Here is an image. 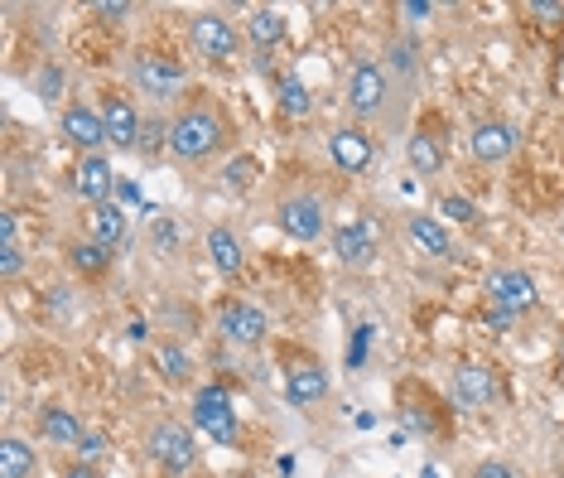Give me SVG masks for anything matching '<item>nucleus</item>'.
Segmentation results:
<instances>
[{
  "label": "nucleus",
  "mask_w": 564,
  "mask_h": 478,
  "mask_svg": "<svg viewBox=\"0 0 564 478\" xmlns=\"http://www.w3.org/2000/svg\"><path fill=\"white\" fill-rule=\"evenodd\" d=\"M222 136H227V131H222L217 112L188 107V112H179L169 121V155H174V160H208V155L222 150Z\"/></svg>",
  "instance_id": "obj_1"
},
{
  "label": "nucleus",
  "mask_w": 564,
  "mask_h": 478,
  "mask_svg": "<svg viewBox=\"0 0 564 478\" xmlns=\"http://www.w3.org/2000/svg\"><path fill=\"white\" fill-rule=\"evenodd\" d=\"M131 83L140 92H150L155 102H174L184 92L188 73L174 63V58H160V54H135L131 58Z\"/></svg>",
  "instance_id": "obj_2"
},
{
  "label": "nucleus",
  "mask_w": 564,
  "mask_h": 478,
  "mask_svg": "<svg viewBox=\"0 0 564 478\" xmlns=\"http://www.w3.org/2000/svg\"><path fill=\"white\" fill-rule=\"evenodd\" d=\"M376 252H381V223L372 213H357L352 223H343L333 232V256L343 266H367Z\"/></svg>",
  "instance_id": "obj_3"
},
{
  "label": "nucleus",
  "mask_w": 564,
  "mask_h": 478,
  "mask_svg": "<svg viewBox=\"0 0 564 478\" xmlns=\"http://www.w3.org/2000/svg\"><path fill=\"white\" fill-rule=\"evenodd\" d=\"M193 425L208 430L217 445H232L237 440V411H232V396L222 387H203L193 396Z\"/></svg>",
  "instance_id": "obj_4"
},
{
  "label": "nucleus",
  "mask_w": 564,
  "mask_h": 478,
  "mask_svg": "<svg viewBox=\"0 0 564 478\" xmlns=\"http://www.w3.org/2000/svg\"><path fill=\"white\" fill-rule=\"evenodd\" d=\"M386 68L376 63V58H357L348 73V107L357 116H372L381 112V102H386Z\"/></svg>",
  "instance_id": "obj_5"
},
{
  "label": "nucleus",
  "mask_w": 564,
  "mask_h": 478,
  "mask_svg": "<svg viewBox=\"0 0 564 478\" xmlns=\"http://www.w3.org/2000/svg\"><path fill=\"white\" fill-rule=\"evenodd\" d=\"M150 454L160 459L169 474H188L193 469V459H198V445H193V435H188L184 425H155L150 430Z\"/></svg>",
  "instance_id": "obj_6"
},
{
  "label": "nucleus",
  "mask_w": 564,
  "mask_h": 478,
  "mask_svg": "<svg viewBox=\"0 0 564 478\" xmlns=\"http://www.w3.org/2000/svg\"><path fill=\"white\" fill-rule=\"evenodd\" d=\"M487 295H492V305L497 310H507V314H521V310H531L536 305V281H531V271H492L487 276Z\"/></svg>",
  "instance_id": "obj_7"
},
{
  "label": "nucleus",
  "mask_w": 564,
  "mask_h": 478,
  "mask_svg": "<svg viewBox=\"0 0 564 478\" xmlns=\"http://www.w3.org/2000/svg\"><path fill=\"white\" fill-rule=\"evenodd\" d=\"M188 34H193V49L208 58V63H227V58L237 54V25L222 20V15H198Z\"/></svg>",
  "instance_id": "obj_8"
},
{
  "label": "nucleus",
  "mask_w": 564,
  "mask_h": 478,
  "mask_svg": "<svg viewBox=\"0 0 564 478\" xmlns=\"http://www.w3.org/2000/svg\"><path fill=\"white\" fill-rule=\"evenodd\" d=\"M280 232L285 237H295V242H314L323 232V203L314 194H295V198H285L280 203Z\"/></svg>",
  "instance_id": "obj_9"
},
{
  "label": "nucleus",
  "mask_w": 564,
  "mask_h": 478,
  "mask_svg": "<svg viewBox=\"0 0 564 478\" xmlns=\"http://www.w3.org/2000/svg\"><path fill=\"white\" fill-rule=\"evenodd\" d=\"M217 329L227 343H242V348H256L261 338H266V310H256V305H227V310L217 314Z\"/></svg>",
  "instance_id": "obj_10"
},
{
  "label": "nucleus",
  "mask_w": 564,
  "mask_h": 478,
  "mask_svg": "<svg viewBox=\"0 0 564 478\" xmlns=\"http://www.w3.org/2000/svg\"><path fill=\"white\" fill-rule=\"evenodd\" d=\"M454 401L468 406V411H487L497 401V377L483 363H463L454 372Z\"/></svg>",
  "instance_id": "obj_11"
},
{
  "label": "nucleus",
  "mask_w": 564,
  "mask_h": 478,
  "mask_svg": "<svg viewBox=\"0 0 564 478\" xmlns=\"http://www.w3.org/2000/svg\"><path fill=\"white\" fill-rule=\"evenodd\" d=\"M111 184H116V174H111L107 155H82L78 165H73V194L87 198L92 208L111 198Z\"/></svg>",
  "instance_id": "obj_12"
},
{
  "label": "nucleus",
  "mask_w": 564,
  "mask_h": 478,
  "mask_svg": "<svg viewBox=\"0 0 564 478\" xmlns=\"http://www.w3.org/2000/svg\"><path fill=\"white\" fill-rule=\"evenodd\" d=\"M63 136L73 145H82L87 155H97V150L107 145V121H102V112L73 102V107H63Z\"/></svg>",
  "instance_id": "obj_13"
},
{
  "label": "nucleus",
  "mask_w": 564,
  "mask_h": 478,
  "mask_svg": "<svg viewBox=\"0 0 564 478\" xmlns=\"http://www.w3.org/2000/svg\"><path fill=\"white\" fill-rule=\"evenodd\" d=\"M468 145H473V155L483 165H497V160H507L511 150H516V126L511 121H478Z\"/></svg>",
  "instance_id": "obj_14"
},
{
  "label": "nucleus",
  "mask_w": 564,
  "mask_h": 478,
  "mask_svg": "<svg viewBox=\"0 0 564 478\" xmlns=\"http://www.w3.org/2000/svg\"><path fill=\"white\" fill-rule=\"evenodd\" d=\"M328 155H333V165L343 169V174H362V169L372 165V141L357 131V126H343V131H333L328 136Z\"/></svg>",
  "instance_id": "obj_15"
},
{
  "label": "nucleus",
  "mask_w": 564,
  "mask_h": 478,
  "mask_svg": "<svg viewBox=\"0 0 564 478\" xmlns=\"http://www.w3.org/2000/svg\"><path fill=\"white\" fill-rule=\"evenodd\" d=\"M405 237H410V247L420 256H434V261H444V256L454 252V237H449V227L430 218V213H415L410 223H405Z\"/></svg>",
  "instance_id": "obj_16"
},
{
  "label": "nucleus",
  "mask_w": 564,
  "mask_h": 478,
  "mask_svg": "<svg viewBox=\"0 0 564 478\" xmlns=\"http://www.w3.org/2000/svg\"><path fill=\"white\" fill-rule=\"evenodd\" d=\"M102 121H107V141L121 145V150H131L140 145V131H145V121L135 112L126 97H107V107H102Z\"/></svg>",
  "instance_id": "obj_17"
},
{
  "label": "nucleus",
  "mask_w": 564,
  "mask_h": 478,
  "mask_svg": "<svg viewBox=\"0 0 564 478\" xmlns=\"http://www.w3.org/2000/svg\"><path fill=\"white\" fill-rule=\"evenodd\" d=\"M323 396H328L323 367H295V372L285 377V401H290V406H314Z\"/></svg>",
  "instance_id": "obj_18"
},
{
  "label": "nucleus",
  "mask_w": 564,
  "mask_h": 478,
  "mask_svg": "<svg viewBox=\"0 0 564 478\" xmlns=\"http://www.w3.org/2000/svg\"><path fill=\"white\" fill-rule=\"evenodd\" d=\"M87 232H92V242H102V247H116L121 237H126V213H121V203H97L92 213H87Z\"/></svg>",
  "instance_id": "obj_19"
},
{
  "label": "nucleus",
  "mask_w": 564,
  "mask_h": 478,
  "mask_svg": "<svg viewBox=\"0 0 564 478\" xmlns=\"http://www.w3.org/2000/svg\"><path fill=\"white\" fill-rule=\"evenodd\" d=\"M39 430H44V440H49V445H73V450H78L82 435H87L78 416H73V411H63V406H49V411L39 416Z\"/></svg>",
  "instance_id": "obj_20"
},
{
  "label": "nucleus",
  "mask_w": 564,
  "mask_h": 478,
  "mask_svg": "<svg viewBox=\"0 0 564 478\" xmlns=\"http://www.w3.org/2000/svg\"><path fill=\"white\" fill-rule=\"evenodd\" d=\"M208 256H213V266L222 276H242V242H237V232H227V227H213L208 232Z\"/></svg>",
  "instance_id": "obj_21"
},
{
  "label": "nucleus",
  "mask_w": 564,
  "mask_h": 478,
  "mask_svg": "<svg viewBox=\"0 0 564 478\" xmlns=\"http://www.w3.org/2000/svg\"><path fill=\"white\" fill-rule=\"evenodd\" d=\"M246 39L266 54V49H275L280 39H285V15L280 10H251L246 15Z\"/></svg>",
  "instance_id": "obj_22"
},
{
  "label": "nucleus",
  "mask_w": 564,
  "mask_h": 478,
  "mask_svg": "<svg viewBox=\"0 0 564 478\" xmlns=\"http://www.w3.org/2000/svg\"><path fill=\"white\" fill-rule=\"evenodd\" d=\"M34 445H25L20 435H10L5 445H0V478H34Z\"/></svg>",
  "instance_id": "obj_23"
},
{
  "label": "nucleus",
  "mask_w": 564,
  "mask_h": 478,
  "mask_svg": "<svg viewBox=\"0 0 564 478\" xmlns=\"http://www.w3.org/2000/svg\"><path fill=\"white\" fill-rule=\"evenodd\" d=\"M275 97H280V112L295 116V121H299V116H309V107H314V97H309L304 78H295V73H285V78H280Z\"/></svg>",
  "instance_id": "obj_24"
},
{
  "label": "nucleus",
  "mask_w": 564,
  "mask_h": 478,
  "mask_svg": "<svg viewBox=\"0 0 564 478\" xmlns=\"http://www.w3.org/2000/svg\"><path fill=\"white\" fill-rule=\"evenodd\" d=\"M405 160H410V169H415V174H439V165H444L439 145H434L430 136H420V131L405 141Z\"/></svg>",
  "instance_id": "obj_25"
},
{
  "label": "nucleus",
  "mask_w": 564,
  "mask_h": 478,
  "mask_svg": "<svg viewBox=\"0 0 564 478\" xmlns=\"http://www.w3.org/2000/svg\"><path fill=\"white\" fill-rule=\"evenodd\" d=\"M73 266H78L82 276H102V271L111 266V247H102V242H92V237H87V242L73 247Z\"/></svg>",
  "instance_id": "obj_26"
},
{
  "label": "nucleus",
  "mask_w": 564,
  "mask_h": 478,
  "mask_svg": "<svg viewBox=\"0 0 564 478\" xmlns=\"http://www.w3.org/2000/svg\"><path fill=\"white\" fill-rule=\"evenodd\" d=\"M155 363H160L164 382H188V348H179V343H160L155 348Z\"/></svg>",
  "instance_id": "obj_27"
},
{
  "label": "nucleus",
  "mask_w": 564,
  "mask_h": 478,
  "mask_svg": "<svg viewBox=\"0 0 564 478\" xmlns=\"http://www.w3.org/2000/svg\"><path fill=\"white\" fill-rule=\"evenodd\" d=\"M150 247H155L160 256L179 252V223H174L169 213H155V218H150Z\"/></svg>",
  "instance_id": "obj_28"
},
{
  "label": "nucleus",
  "mask_w": 564,
  "mask_h": 478,
  "mask_svg": "<svg viewBox=\"0 0 564 478\" xmlns=\"http://www.w3.org/2000/svg\"><path fill=\"white\" fill-rule=\"evenodd\" d=\"M439 213H444L449 223H463V227L478 223V208H473V198H463V194H444V198H439Z\"/></svg>",
  "instance_id": "obj_29"
},
{
  "label": "nucleus",
  "mask_w": 564,
  "mask_h": 478,
  "mask_svg": "<svg viewBox=\"0 0 564 478\" xmlns=\"http://www.w3.org/2000/svg\"><path fill=\"white\" fill-rule=\"evenodd\" d=\"M102 454H107V435H97V430H87V435H82V445H78V459H82V464H87V469H92V464H97Z\"/></svg>",
  "instance_id": "obj_30"
},
{
  "label": "nucleus",
  "mask_w": 564,
  "mask_h": 478,
  "mask_svg": "<svg viewBox=\"0 0 564 478\" xmlns=\"http://www.w3.org/2000/svg\"><path fill=\"white\" fill-rule=\"evenodd\" d=\"M155 145H169V126H164V121H145V131H140V150H155Z\"/></svg>",
  "instance_id": "obj_31"
},
{
  "label": "nucleus",
  "mask_w": 564,
  "mask_h": 478,
  "mask_svg": "<svg viewBox=\"0 0 564 478\" xmlns=\"http://www.w3.org/2000/svg\"><path fill=\"white\" fill-rule=\"evenodd\" d=\"M20 266H25L20 247H0V276H5V281H15V276H20Z\"/></svg>",
  "instance_id": "obj_32"
},
{
  "label": "nucleus",
  "mask_w": 564,
  "mask_h": 478,
  "mask_svg": "<svg viewBox=\"0 0 564 478\" xmlns=\"http://www.w3.org/2000/svg\"><path fill=\"white\" fill-rule=\"evenodd\" d=\"M468 478H516V469H511V464H497V459H483Z\"/></svg>",
  "instance_id": "obj_33"
},
{
  "label": "nucleus",
  "mask_w": 564,
  "mask_h": 478,
  "mask_svg": "<svg viewBox=\"0 0 564 478\" xmlns=\"http://www.w3.org/2000/svg\"><path fill=\"white\" fill-rule=\"evenodd\" d=\"M401 15H405V20H415V25H420V20H430V0H405Z\"/></svg>",
  "instance_id": "obj_34"
},
{
  "label": "nucleus",
  "mask_w": 564,
  "mask_h": 478,
  "mask_svg": "<svg viewBox=\"0 0 564 478\" xmlns=\"http://www.w3.org/2000/svg\"><path fill=\"white\" fill-rule=\"evenodd\" d=\"M531 15H540L545 25H555V20L564 15V5H555V0H540V5H531Z\"/></svg>",
  "instance_id": "obj_35"
},
{
  "label": "nucleus",
  "mask_w": 564,
  "mask_h": 478,
  "mask_svg": "<svg viewBox=\"0 0 564 478\" xmlns=\"http://www.w3.org/2000/svg\"><path fill=\"white\" fill-rule=\"evenodd\" d=\"M251 169H256V165H251L246 155H242V160H232V184H237V189H246V184H251Z\"/></svg>",
  "instance_id": "obj_36"
},
{
  "label": "nucleus",
  "mask_w": 564,
  "mask_h": 478,
  "mask_svg": "<svg viewBox=\"0 0 564 478\" xmlns=\"http://www.w3.org/2000/svg\"><path fill=\"white\" fill-rule=\"evenodd\" d=\"M0 247H20L15 242V213H0Z\"/></svg>",
  "instance_id": "obj_37"
},
{
  "label": "nucleus",
  "mask_w": 564,
  "mask_h": 478,
  "mask_svg": "<svg viewBox=\"0 0 564 478\" xmlns=\"http://www.w3.org/2000/svg\"><path fill=\"white\" fill-rule=\"evenodd\" d=\"M126 10H131V5H121V0H102V5H97V15H102V20H121Z\"/></svg>",
  "instance_id": "obj_38"
},
{
  "label": "nucleus",
  "mask_w": 564,
  "mask_h": 478,
  "mask_svg": "<svg viewBox=\"0 0 564 478\" xmlns=\"http://www.w3.org/2000/svg\"><path fill=\"white\" fill-rule=\"evenodd\" d=\"M39 87H44L49 97H58V87H63V78H58V68H44V73H39Z\"/></svg>",
  "instance_id": "obj_39"
},
{
  "label": "nucleus",
  "mask_w": 564,
  "mask_h": 478,
  "mask_svg": "<svg viewBox=\"0 0 564 478\" xmlns=\"http://www.w3.org/2000/svg\"><path fill=\"white\" fill-rule=\"evenodd\" d=\"M487 329H497V334H502V329H511V314L507 310H492V314H487Z\"/></svg>",
  "instance_id": "obj_40"
},
{
  "label": "nucleus",
  "mask_w": 564,
  "mask_h": 478,
  "mask_svg": "<svg viewBox=\"0 0 564 478\" xmlns=\"http://www.w3.org/2000/svg\"><path fill=\"white\" fill-rule=\"evenodd\" d=\"M68 478H97V474H92L87 464H78V469H68Z\"/></svg>",
  "instance_id": "obj_41"
}]
</instances>
